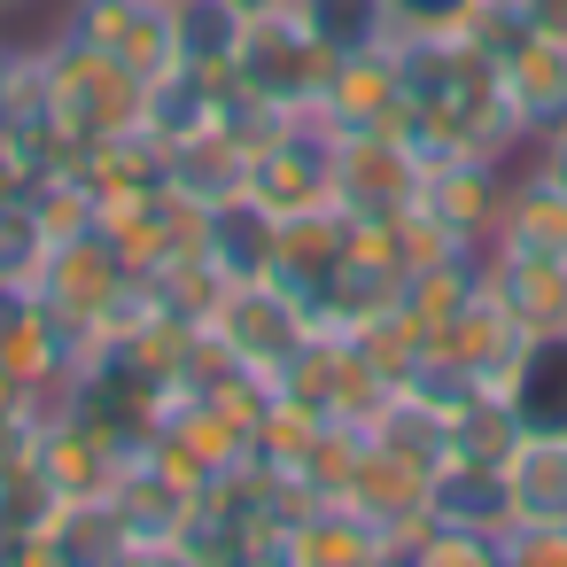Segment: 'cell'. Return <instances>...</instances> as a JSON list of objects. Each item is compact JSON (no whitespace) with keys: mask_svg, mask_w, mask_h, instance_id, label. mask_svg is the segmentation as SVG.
Returning <instances> with one entry per match:
<instances>
[{"mask_svg":"<svg viewBox=\"0 0 567 567\" xmlns=\"http://www.w3.org/2000/svg\"><path fill=\"white\" fill-rule=\"evenodd\" d=\"M396 40H458V24L474 17V0H381Z\"/></svg>","mask_w":567,"mask_h":567,"instance_id":"f1b7e54d","label":"cell"},{"mask_svg":"<svg viewBox=\"0 0 567 567\" xmlns=\"http://www.w3.org/2000/svg\"><path fill=\"white\" fill-rule=\"evenodd\" d=\"M520 435H528V427H520V420H513V404L489 389V396H474V404L443 427V458H482V466H505Z\"/></svg>","mask_w":567,"mask_h":567,"instance_id":"484cf974","label":"cell"},{"mask_svg":"<svg viewBox=\"0 0 567 567\" xmlns=\"http://www.w3.org/2000/svg\"><path fill=\"white\" fill-rule=\"evenodd\" d=\"M280 257V218L241 187L226 203H203V265L218 280H265Z\"/></svg>","mask_w":567,"mask_h":567,"instance_id":"4fadbf2b","label":"cell"},{"mask_svg":"<svg viewBox=\"0 0 567 567\" xmlns=\"http://www.w3.org/2000/svg\"><path fill=\"white\" fill-rule=\"evenodd\" d=\"M102 234L125 249L133 272H172V265L203 257V203H187L172 179L117 187V195H102Z\"/></svg>","mask_w":567,"mask_h":567,"instance_id":"277c9868","label":"cell"},{"mask_svg":"<svg viewBox=\"0 0 567 567\" xmlns=\"http://www.w3.org/2000/svg\"><path fill=\"white\" fill-rule=\"evenodd\" d=\"M203 334H210L226 358L280 373V365L303 350L311 311H303L280 280H226V288H218V311H210V327H203Z\"/></svg>","mask_w":567,"mask_h":567,"instance_id":"5b68a950","label":"cell"},{"mask_svg":"<svg viewBox=\"0 0 567 567\" xmlns=\"http://www.w3.org/2000/svg\"><path fill=\"white\" fill-rule=\"evenodd\" d=\"M48 257V234L32 226L24 195H0V280H32Z\"/></svg>","mask_w":567,"mask_h":567,"instance_id":"83f0119b","label":"cell"},{"mask_svg":"<svg viewBox=\"0 0 567 567\" xmlns=\"http://www.w3.org/2000/svg\"><path fill=\"white\" fill-rule=\"evenodd\" d=\"M48 32L86 40V48L117 55L141 79H156L172 63V9H156V0H55V24Z\"/></svg>","mask_w":567,"mask_h":567,"instance_id":"ba28073f","label":"cell"},{"mask_svg":"<svg viewBox=\"0 0 567 567\" xmlns=\"http://www.w3.org/2000/svg\"><path fill=\"white\" fill-rule=\"evenodd\" d=\"M513 520H567V435H520L505 458Z\"/></svg>","mask_w":567,"mask_h":567,"instance_id":"44dd1931","label":"cell"},{"mask_svg":"<svg viewBox=\"0 0 567 567\" xmlns=\"http://www.w3.org/2000/svg\"><path fill=\"white\" fill-rule=\"evenodd\" d=\"M505 179H513V164H497V156H451V164H435V172H420V195H412V210L420 218H435L451 241H466V249H489V226H497V203H505Z\"/></svg>","mask_w":567,"mask_h":567,"instance_id":"9c48e42d","label":"cell"},{"mask_svg":"<svg viewBox=\"0 0 567 567\" xmlns=\"http://www.w3.org/2000/svg\"><path fill=\"white\" fill-rule=\"evenodd\" d=\"M226 71H234L249 94H265L272 110H303V102H319L334 55H327V40L303 24L296 0H280V9H257V17L241 24V48H234Z\"/></svg>","mask_w":567,"mask_h":567,"instance_id":"7a4b0ae2","label":"cell"},{"mask_svg":"<svg viewBox=\"0 0 567 567\" xmlns=\"http://www.w3.org/2000/svg\"><path fill=\"white\" fill-rule=\"evenodd\" d=\"M559 195H567V125H551V133H536V156H528Z\"/></svg>","mask_w":567,"mask_h":567,"instance_id":"f546056e","label":"cell"},{"mask_svg":"<svg viewBox=\"0 0 567 567\" xmlns=\"http://www.w3.org/2000/svg\"><path fill=\"white\" fill-rule=\"evenodd\" d=\"M427 505L451 513V520H482V528H505V520H513L505 466H482V458H443V466L427 474Z\"/></svg>","mask_w":567,"mask_h":567,"instance_id":"7402d4cb","label":"cell"},{"mask_svg":"<svg viewBox=\"0 0 567 567\" xmlns=\"http://www.w3.org/2000/svg\"><path fill=\"white\" fill-rule=\"evenodd\" d=\"M234 9H241V17H257V9H280V0H234Z\"/></svg>","mask_w":567,"mask_h":567,"instance_id":"d6a6232c","label":"cell"},{"mask_svg":"<svg viewBox=\"0 0 567 567\" xmlns=\"http://www.w3.org/2000/svg\"><path fill=\"white\" fill-rule=\"evenodd\" d=\"M505 404H513V420H520L528 435H567V327L528 342V358H520Z\"/></svg>","mask_w":567,"mask_h":567,"instance_id":"ffe728a7","label":"cell"},{"mask_svg":"<svg viewBox=\"0 0 567 567\" xmlns=\"http://www.w3.org/2000/svg\"><path fill=\"white\" fill-rule=\"evenodd\" d=\"M420 195V156L404 148V133H342V156H334V210L381 226L396 210H412Z\"/></svg>","mask_w":567,"mask_h":567,"instance_id":"8992f818","label":"cell"},{"mask_svg":"<svg viewBox=\"0 0 567 567\" xmlns=\"http://www.w3.org/2000/svg\"><path fill=\"white\" fill-rule=\"evenodd\" d=\"M241 9L234 0H172V63H195V71H226L234 48H241Z\"/></svg>","mask_w":567,"mask_h":567,"instance_id":"603a6c76","label":"cell"},{"mask_svg":"<svg viewBox=\"0 0 567 567\" xmlns=\"http://www.w3.org/2000/svg\"><path fill=\"white\" fill-rule=\"evenodd\" d=\"M334 156H342V125H334L319 102H303V110H288L280 133L249 156V195H257L280 226H288V218H311V210L334 203Z\"/></svg>","mask_w":567,"mask_h":567,"instance_id":"6da1fadb","label":"cell"},{"mask_svg":"<svg viewBox=\"0 0 567 567\" xmlns=\"http://www.w3.org/2000/svg\"><path fill=\"white\" fill-rule=\"evenodd\" d=\"M319 110L342 125V133H389L404 125V79H396V40L389 48H365V55H342L319 86Z\"/></svg>","mask_w":567,"mask_h":567,"instance_id":"30bf717a","label":"cell"},{"mask_svg":"<svg viewBox=\"0 0 567 567\" xmlns=\"http://www.w3.org/2000/svg\"><path fill=\"white\" fill-rule=\"evenodd\" d=\"M396 559H474V567H505V528L451 520V513L427 505V513L396 536Z\"/></svg>","mask_w":567,"mask_h":567,"instance_id":"d4e9b609","label":"cell"},{"mask_svg":"<svg viewBox=\"0 0 567 567\" xmlns=\"http://www.w3.org/2000/svg\"><path fill=\"white\" fill-rule=\"evenodd\" d=\"M497 79H505V102L520 110L528 141H536V133H551V125H567V40L536 32V40H528Z\"/></svg>","mask_w":567,"mask_h":567,"instance_id":"d6986e66","label":"cell"},{"mask_svg":"<svg viewBox=\"0 0 567 567\" xmlns=\"http://www.w3.org/2000/svg\"><path fill=\"white\" fill-rule=\"evenodd\" d=\"M48 63H55V102H63V125H71L79 156L141 125V86H148L141 71H125L117 55H102L86 40H63V32H48Z\"/></svg>","mask_w":567,"mask_h":567,"instance_id":"3957f363","label":"cell"},{"mask_svg":"<svg viewBox=\"0 0 567 567\" xmlns=\"http://www.w3.org/2000/svg\"><path fill=\"white\" fill-rule=\"evenodd\" d=\"M520 9H528V24H536V32L567 40V0H520Z\"/></svg>","mask_w":567,"mask_h":567,"instance_id":"4dcf8cb0","label":"cell"},{"mask_svg":"<svg viewBox=\"0 0 567 567\" xmlns=\"http://www.w3.org/2000/svg\"><path fill=\"white\" fill-rule=\"evenodd\" d=\"M489 249H505V257H536V265H567V195H559L536 164H520V172L505 179V203H497Z\"/></svg>","mask_w":567,"mask_h":567,"instance_id":"7c38bea8","label":"cell"},{"mask_svg":"<svg viewBox=\"0 0 567 567\" xmlns=\"http://www.w3.org/2000/svg\"><path fill=\"white\" fill-rule=\"evenodd\" d=\"M288 559L296 567H342V559H396L389 528L350 505V497H303L288 520Z\"/></svg>","mask_w":567,"mask_h":567,"instance_id":"8fae6325","label":"cell"},{"mask_svg":"<svg viewBox=\"0 0 567 567\" xmlns=\"http://www.w3.org/2000/svg\"><path fill=\"white\" fill-rule=\"evenodd\" d=\"M482 296V249H435V257H420V265H404V280H396V303L427 327V334H443L466 303Z\"/></svg>","mask_w":567,"mask_h":567,"instance_id":"ac0fdd59","label":"cell"},{"mask_svg":"<svg viewBox=\"0 0 567 567\" xmlns=\"http://www.w3.org/2000/svg\"><path fill=\"white\" fill-rule=\"evenodd\" d=\"M172 187H179L187 203H226V195L249 187V148L226 141V133H203V141L172 148Z\"/></svg>","mask_w":567,"mask_h":567,"instance_id":"cb8c5ba5","label":"cell"},{"mask_svg":"<svg viewBox=\"0 0 567 567\" xmlns=\"http://www.w3.org/2000/svg\"><path fill=\"white\" fill-rule=\"evenodd\" d=\"M141 133L164 141V148H187V141L218 133V71L164 63V71L141 86Z\"/></svg>","mask_w":567,"mask_h":567,"instance_id":"9a60e30c","label":"cell"},{"mask_svg":"<svg viewBox=\"0 0 567 567\" xmlns=\"http://www.w3.org/2000/svg\"><path fill=\"white\" fill-rule=\"evenodd\" d=\"M528 342H536V334H528L520 319H505L489 296H474V303H466V311H458V319L435 334V350H443L451 365H466V373H474L482 389H497V396L513 389V373H520Z\"/></svg>","mask_w":567,"mask_h":567,"instance_id":"5bb4252c","label":"cell"},{"mask_svg":"<svg viewBox=\"0 0 567 567\" xmlns=\"http://www.w3.org/2000/svg\"><path fill=\"white\" fill-rule=\"evenodd\" d=\"M296 9H303V24L327 40V55H334V63H342V55H365V48H389V40H396L381 0H296Z\"/></svg>","mask_w":567,"mask_h":567,"instance_id":"4316f807","label":"cell"},{"mask_svg":"<svg viewBox=\"0 0 567 567\" xmlns=\"http://www.w3.org/2000/svg\"><path fill=\"white\" fill-rule=\"evenodd\" d=\"M125 280H133V265H125V249H117L102 226H94V234H71V241H48V257H40V272H32L40 303L71 311V319L94 327V334H102V311L125 296Z\"/></svg>","mask_w":567,"mask_h":567,"instance_id":"52a82bcc","label":"cell"},{"mask_svg":"<svg viewBox=\"0 0 567 567\" xmlns=\"http://www.w3.org/2000/svg\"><path fill=\"white\" fill-rule=\"evenodd\" d=\"M482 296L505 319H520L528 334H559L567 327V265H536V257L482 249Z\"/></svg>","mask_w":567,"mask_h":567,"instance_id":"2e32d148","label":"cell"},{"mask_svg":"<svg viewBox=\"0 0 567 567\" xmlns=\"http://www.w3.org/2000/svg\"><path fill=\"white\" fill-rule=\"evenodd\" d=\"M427 474L435 466H420V458H404V451H389V443H373L365 435V458H358V474H350V505H365L381 528H389V544L427 513Z\"/></svg>","mask_w":567,"mask_h":567,"instance_id":"e0dca14e","label":"cell"},{"mask_svg":"<svg viewBox=\"0 0 567 567\" xmlns=\"http://www.w3.org/2000/svg\"><path fill=\"white\" fill-rule=\"evenodd\" d=\"M9 63H17V40H0V102H9Z\"/></svg>","mask_w":567,"mask_h":567,"instance_id":"1f68e13d","label":"cell"},{"mask_svg":"<svg viewBox=\"0 0 567 567\" xmlns=\"http://www.w3.org/2000/svg\"><path fill=\"white\" fill-rule=\"evenodd\" d=\"M156 9H172V0H156Z\"/></svg>","mask_w":567,"mask_h":567,"instance_id":"836d02e7","label":"cell"}]
</instances>
